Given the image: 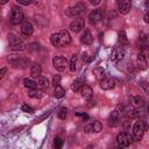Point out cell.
<instances>
[{"label":"cell","instance_id":"3957f363","mask_svg":"<svg viewBox=\"0 0 149 149\" xmlns=\"http://www.w3.org/2000/svg\"><path fill=\"white\" fill-rule=\"evenodd\" d=\"M8 41H9L10 48L13 50H15V51H22V50L26 49V44L23 43V41L19 36H16L14 34H9L8 35Z\"/></svg>","mask_w":149,"mask_h":149},{"label":"cell","instance_id":"e0dca14e","mask_svg":"<svg viewBox=\"0 0 149 149\" xmlns=\"http://www.w3.org/2000/svg\"><path fill=\"white\" fill-rule=\"evenodd\" d=\"M136 63H137V68H139L140 70H146V69H147V65H148L147 58H146V56H144L142 52H140V54L137 55V61H136Z\"/></svg>","mask_w":149,"mask_h":149},{"label":"cell","instance_id":"7bdbcfd3","mask_svg":"<svg viewBox=\"0 0 149 149\" xmlns=\"http://www.w3.org/2000/svg\"><path fill=\"white\" fill-rule=\"evenodd\" d=\"M142 86H143V88H144V92H146V93H148L149 91H148V87H147V83H146V81H143V83H142Z\"/></svg>","mask_w":149,"mask_h":149},{"label":"cell","instance_id":"f35d334b","mask_svg":"<svg viewBox=\"0 0 149 149\" xmlns=\"http://www.w3.org/2000/svg\"><path fill=\"white\" fill-rule=\"evenodd\" d=\"M91 59H92V58H91V57H88V55H87V54H83V61H85V62H87V63H88V62H91Z\"/></svg>","mask_w":149,"mask_h":149},{"label":"cell","instance_id":"7c38bea8","mask_svg":"<svg viewBox=\"0 0 149 149\" xmlns=\"http://www.w3.org/2000/svg\"><path fill=\"white\" fill-rule=\"evenodd\" d=\"M114 86H115V80L113 78L107 77V78L100 79V87L102 90H112Z\"/></svg>","mask_w":149,"mask_h":149},{"label":"cell","instance_id":"6da1fadb","mask_svg":"<svg viewBox=\"0 0 149 149\" xmlns=\"http://www.w3.org/2000/svg\"><path fill=\"white\" fill-rule=\"evenodd\" d=\"M50 42L54 47H64L71 43V36L68 30L63 29L57 33H54L50 36Z\"/></svg>","mask_w":149,"mask_h":149},{"label":"cell","instance_id":"30bf717a","mask_svg":"<svg viewBox=\"0 0 149 149\" xmlns=\"http://www.w3.org/2000/svg\"><path fill=\"white\" fill-rule=\"evenodd\" d=\"M118 8L121 14L129 13L132 8V0H118Z\"/></svg>","mask_w":149,"mask_h":149},{"label":"cell","instance_id":"ffe728a7","mask_svg":"<svg viewBox=\"0 0 149 149\" xmlns=\"http://www.w3.org/2000/svg\"><path fill=\"white\" fill-rule=\"evenodd\" d=\"M41 72H42V69L38 64H33L31 68H30V76L33 78H38L41 76Z\"/></svg>","mask_w":149,"mask_h":149},{"label":"cell","instance_id":"603a6c76","mask_svg":"<svg viewBox=\"0 0 149 149\" xmlns=\"http://www.w3.org/2000/svg\"><path fill=\"white\" fill-rule=\"evenodd\" d=\"M93 74H94V77L97 78V79H102L104 78V76H105V70L101 68V66H97L94 70H93Z\"/></svg>","mask_w":149,"mask_h":149},{"label":"cell","instance_id":"83f0119b","mask_svg":"<svg viewBox=\"0 0 149 149\" xmlns=\"http://www.w3.org/2000/svg\"><path fill=\"white\" fill-rule=\"evenodd\" d=\"M76 64H77V56H76V55H73V56L71 57L70 63H69V68H70V70H71V71H74V70L77 69Z\"/></svg>","mask_w":149,"mask_h":149},{"label":"cell","instance_id":"44dd1931","mask_svg":"<svg viewBox=\"0 0 149 149\" xmlns=\"http://www.w3.org/2000/svg\"><path fill=\"white\" fill-rule=\"evenodd\" d=\"M28 95L30 98H35V99H40L44 95L43 93V90H38V88H33V90H29L28 91Z\"/></svg>","mask_w":149,"mask_h":149},{"label":"cell","instance_id":"cb8c5ba5","mask_svg":"<svg viewBox=\"0 0 149 149\" xmlns=\"http://www.w3.org/2000/svg\"><path fill=\"white\" fill-rule=\"evenodd\" d=\"M23 85H24L27 88H29V90L37 88V83L34 81V80H31V79H28V78H26V79L23 80Z\"/></svg>","mask_w":149,"mask_h":149},{"label":"cell","instance_id":"7402d4cb","mask_svg":"<svg viewBox=\"0 0 149 149\" xmlns=\"http://www.w3.org/2000/svg\"><path fill=\"white\" fill-rule=\"evenodd\" d=\"M83 85H84V80H83L81 78H78V79H76V80L73 81V84H72V86H71V90H72L73 92H79V91L81 90Z\"/></svg>","mask_w":149,"mask_h":149},{"label":"cell","instance_id":"ab89813d","mask_svg":"<svg viewBox=\"0 0 149 149\" xmlns=\"http://www.w3.org/2000/svg\"><path fill=\"white\" fill-rule=\"evenodd\" d=\"M88 1H90V3H91V5L97 6V5H99V3H100V1H101V0H88Z\"/></svg>","mask_w":149,"mask_h":149},{"label":"cell","instance_id":"ac0fdd59","mask_svg":"<svg viewBox=\"0 0 149 149\" xmlns=\"http://www.w3.org/2000/svg\"><path fill=\"white\" fill-rule=\"evenodd\" d=\"M120 119H121V118H120L119 115H116L115 113L112 112V114H111L109 118H108V122H107V123H108L109 127H116V126L120 123Z\"/></svg>","mask_w":149,"mask_h":149},{"label":"cell","instance_id":"d4e9b609","mask_svg":"<svg viewBox=\"0 0 149 149\" xmlns=\"http://www.w3.org/2000/svg\"><path fill=\"white\" fill-rule=\"evenodd\" d=\"M54 95L56 98H63L65 95V90L63 87H61L59 85L58 86H55V91H54Z\"/></svg>","mask_w":149,"mask_h":149},{"label":"cell","instance_id":"9a60e30c","mask_svg":"<svg viewBox=\"0 0 149 149\" xmlns=\"http://www.w3.org/2000/svg\"><path fill=\"white\" fill-rule=\"evenodd\" d=\"M21 33H22L23 35H26V36H30V35L34 33V27H33V24H31L30 22H28V21L23 22V23H22V27H21Z\"/></svg>","mask_w":149,"mask_h":149},{"label":"cell","instance_id":"d590c367","mask_svg":"<svg viewBox=\"0 0 149 149\" xmlns=\"http://www.w3.org/2000/svg\"><path fill=\"white\" fill-rule=\"evenodd\" d=\"M17 3H20V5H23V6H28V5H30L34 0H15Z\"/></svg>","mask_w":149,"mask_h":149},{"label":"cell","instance_id":"8992f818","mask_svg":"<svg viewBox=\"0 0 149 149\" xmlns=\"http://www.w3.org/2000/svg\"><path fill=\"white\" fill-rule=\"evenodd\" d=\"M23 20V12L20 7L14 6L12 8V13H10V22L13 24H19L21 23Z\"/></svg>","mask_w":149,"mask_h":149},{"label":"cell","instance_id":"4fadbf2b","mask_svg":"<svg viewBox=\"0 0 149 149\" xmlns=\"http://www.w3.org/2000/svg\"><path fill=\"white\" fill-rule=\"evenodd\" d=\"M92 41H93V37L91 35V31L88 29H84L83 34L80 35V42L86 44V45H90L92 43Z\"/></svg>","mask_w":149,"mask_h":149},{"label":"cell","instance_id":"f546056e","mask_svg":"<svg viewBox=\"0 0 149 149\" xmlns=\"http://www.w3.org/2000/svg\"><path fill=\"white\" fill-rule=\"evenodd\" d=\"M61 80H62L61 74H56V76H54V78H52V85H54V86H58V85L61 84Z\"/></svg>","mask_w":149,"mask_h":149},{"label":"cell","instance_id":"60d3db41","mask_svg":"<svg viewBox=\"0 0 149 149\" xmlns=\"http://www.w3.org/2000/svg\"><path fill=\"white\" fill-rule=\"evenodd\" d=\"M87 102H88V104H87V106H88V107H92V106H94V104H95V102H94V100H91V99H88V101H87Z\"/></svg>","mask_w":149,"mask_h":149},{"label":"cell","instance_id":"ee69618b","mask_svg":"<svg viewBox=\"0 0 149 149\" xmlns=\"http://www.w3.org/2000/svg\"><path fill=\"white\" fill-rule=\"evenodd\" d=\"M143 19H144V22H146V23H148V22H149V19H148V14H147V13L144 14V16H143Z\"/></svg>","mask_w":149,"mask_h":149},{"label":"cell","instance_id":"7a4b0ae2","mask_svg":"<svg viewBox=\"0 0 149 149\" xmlns=\"http://www.w3.org/2000/svg\"><path fill=\"white\" fill-rule=\"evenodd\" d=\"M147 129H148V125L146 121H136L133 127V132H132L133 139L136 141H140Z\"/></svg>","mask_w":149,"mask_h":149},{"label":"cell","instance_id":"f6af8a7d","mask_svg":"<svg viewBox=\"0 0 149 149\" xmlns=\"http://www.w3.org/2000/svg\"><path fill=\"white\" fill-rule=\"evenodd\" d=\"M8 2V0H0V3L1 5H5V3H7Z\"/></svg>","mask_w":149,"mask_h":149},{"label":"cell","instance_id":"484cf974","mask_svg":"<svg viewBox=\"0 0 149 149\" xmlns=\"http://www.w3.org/2000/svg\"><path fill=\"white\" fill-rule=\"evenodd\" d=\"M119 42L121 43V45L123 44H127L128 43V40H127V36H126V33L122 30L119 33Z\"/></svg>","mask_w":149,"mask_h":149},{"label":"cell","instance_id":"e575fe53","mask_svg":"<svg viewBox=\"0 0 149 149\" xmlns=\"http://www.w3.org/2000/svg\"><path fill=\"white\" fill-rule=\"evenodd\" d=\"M21 109H22L23 112H27V113H34V108L30 107V106H28V105H22Z\"/></svg>","mask_w":149,"mask_h":149},{"label":"cell","instance_id":"1f68e13d","mask_svg":"<svg viewBox=\"0 0 149 149\" xmlns=\"http://www.w3.org/2000/svg\"><path fill=\"white\" fill-rule=\"evenodd\" d=\"M58 118L64 120L66 118V108H61L59 112H58Z\"/></svg>","mask_w":149,"mask_h":149},{"label":"cell","instance_id":"277c9868","mask_svg":"<svg viewBox=\"0 0 149 149\" xmlns=\"http://www.w3.org/2000/svg\"><path fill=\"white\" fill-rule=\"evenodd\" d=\"M133 135H130L128 132H121V133H119L118 134V136H116V143H118V146L120 147V148H126V147H128L132 142H133Z\"/></svg>","mask_w":149,"mask_h":149},{"label":"cell","instance_id":"f1b7e54d","mask_svg":"<svg viewBox=\"0 0 149 149\" xmlns=\"http://www.w3.org/2000/svg\"><path fill=\"white\" fill-rule=\"evenodd\" d=\"M123 112H125V107L121 105V104H119L115 108H114V111H113V113H115L116 115H119L120 118H121V115L123 114Z\"/></svg>","mask_w":149,"mask_h":149},{"label":"cell","instance_id":"836d02e7","mask_svg":"<svg viewBox=\"0 0 149 149\" xmlns=\"http://www.w3.org/2000/svg\"><path fill=\"white\" fill-rule=\"evenodd\" d=\"M54 147H55V148H62V147H63V141H62L61 139L56 137L55 141H54Z\"/></svg>","mask_w":149,"mask_h":149},{"label":"cell","instance_id":"9c48e42d","mask_svg":"<svg viewBox=\"0 0 149 149\" xmlns=\"http://www.w3.org/2000/svg\"><path fill=\"white\" fill-rule=\"evenodd\" d=\"M84 27H85V20L83 17H77V19H74L70 23V27L69 28L73 33H79V31H81L84 29Z\"/></svg>","mask_w":149,"mask_h":149},{"label":"cell","instance_id":"52a82bcc","mask_svg":"<svg viewBox=\"0 0 149 149\" xmlns=\"http://www.w3.org/2000/svg\"><path fill=\"white\" fill-rule=\"evenodd\" d=\"M126 54V50H125V47L123 45H116L113 48L112 50V55H111V59L113 62H120L123 56Z\"/></svg>","mask_w":149,"mask_h":149},{"label":"cell","instance_id":"74e56055","mask_svg":"<svg viewBox=\"0 0 149 149\" xmlns=\"http://www.w3.org/2000/svg\"><path fill=\"white\" fill-rule=\"evenodd\" d=\"M6 71H7V69H6V68H1V69H0V79H2V78H3V76L6 74Z\"/></svg>","mask_w":149,"mask_h":149},{"label":"cell","instance_id":"d6a6232c","mask_svg":"<svg viewBox=\"0 0 149 149\" xmlns=\"http://www.w3.org/2000/svg\"><path fill=\"white\" fill-rule=\"evenodd\" d=\"M128 115H129V118H137L140 115V111L139 109H132V111H129Z\"/></svg>","mask_w":149,"mask_h":149},{"label":"cell","instance_id":"b9f144b4","mask_svg":"<svg viewBox=\"0 0 149 149\" xmlns=\"http://www.w3.org/2000/svg\"><path fill=\"white\" fill-rule=\"evenodd\" d=\"M77 115H79V116H81V118H84L85 120H87L88 119V116L85 114V113H77Z\"/></svg>","mask_w":149,"mask_h":149},{"label":"cell","instance_id":"4316f807","mask_svg":"<svg viewBox=\"0 0 149 149\" xmlns=\"http://www.w3.org/2000/svg\"><path fill=\"white\" fill-rule=\"evenodd\" d=\"M92 128H93V132H94V133H99V132L101 130V128H102L101 122L98 121V120L93 121V122H92Z\"/></svg>","mask_w":149,"mask_h":149},{"label":"cell","instance_id":"5bb4252c","mask_svg":"<svg viewBox=\"0 0 149 149\" xmlns=\"http://www.w3.org/2000/svg\"><path fill=\"white\" fill-rule=\"evenodd\" d=\"M37 87L40 88V90H48V87L50 86V81H49V79L47 78V77H43V76H40L38 78H37Z\"/></svg>","mask_w":149,"mask_h":149},{"label":"cell","instance_id":"4dcf8cb0","mask_svg":"<svg viewBox=\"0 0 149 149\" xmlns=\"http://www.w3.org/2000/svg\"><path fill=\"white\" fill-rule=\"evenodd\" d=\"M122 129H123L125 132H128V130L130 129V121H128V120L122 121Z\"/></svg>","mask_w":149,"mask_h":149},{"label":"cell","instance_id":"8fae6325","mask_svg":"<svg viewBox=\"0 0 149 149\" xmlns=\"http://www.w3.org/2000/svg\"><path fill=\"white\" fill-rule=\"evenodd\" d=\"M102 17H104V12H102V9H100V8L93 9V10L90 13V15H88V19H90V21H91L92 23H97V22L101 21Z\"/></svg>","mask_w":149,"mask_h":149},{"label":"cell","instance_id":"2e32d148","mask_svg":"<svg viewBox=\"0 0 149 149\" xmlns=\"http://www.w3.org/2000/svg\"><path fill=\"white\" fill-rule=\"evenodd\" d=\"M80 92H81V97H83L84 99H86V100L91 99L92 95H93V90H92V87L88 86V85H83Z\"/></svg>","mask_w":149,"mask_h":149},{"label":"cell","instance_id":"8d00e7d4","mask_svg":"<svg viewBox=\"0 0 149 149\" xmlns=\"http://www.w3.org/2000/svg\"><path fill=\"white\" fill-rule=\"evenodd\" d=\"M84 130H85V133H87V134L92 133V132H93V128H92V122H91V123H88V125H86V126L84 127Z\"/></svg>","mask_w":149,"mask_h":149},{"label":"cell","instance_id":"d6986e66","mask_svg":"<svg viewBox=\"0 0 149 149\" xmlns=\"http://www.w3.org/2000/svg\"><path fill=\"white\" fill-rule=\"evenodd\" d=\"M130 100H132V104L135 106V107H143L144 106V104H146V101H144V99H143V97H141V95H135V97H132L130 98Z\"/></svg>","mask_w":149,"mask_h":149},{"label":"cell","instance_id":"ba28073f","mask_svg":"<svg viewBox=\"0 0 149 149\" xmlns=\"http://www.w3.org/2000/svg\"><path fill=\"white\" fill-rule=\"evenodd\" d=\"M52 64H54V66H55L56 70L63 71V70H65L66 66L69 65V62H68V59H66L65 57H63V56H55V57L52 58Z\"/></svg>","mask_w":149,"mask_h":149},{"label":"cell","instance_id":"5b68a950","mask_svg":"<svg viewBox=\"0 0 149 149\" xmlns=\"http://www.w3.org/2000/svg\"><path fill=\"white\" fill-rule=\"evenodd\" d=\"M85 9H86V6H85L84 3H81V2H78V3L74 5V6L69 7V8L65 10V14H66L68 16L73 17V16H78V15L83 14V13L85 12Z\"/></svg>","mask_w":149,"mask_h":149}]
</instances>
